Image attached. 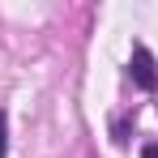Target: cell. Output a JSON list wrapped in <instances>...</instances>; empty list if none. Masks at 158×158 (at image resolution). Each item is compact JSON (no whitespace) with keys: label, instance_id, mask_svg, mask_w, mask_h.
Instances as JSON below:
<instances>
[{"label":"cell","instance_id":"1","mask_svg":"<svg viewBox=\"0 0 158 158\" xmlns=\"http://www.w3.org/2000/svg\"><path fill=\"white\" fill-rule=\"evenodd\" d=\"M128 77L137 90H145V94H154L158 90V69H154V56H150V47H132V60H128Z\"/></svg>","mask_w":158,"mask_h":158},{"label":"cell","instance_id":"2","mask_svg":"<svg viewBox=\"0 0 158 158\" xmlns=\"http://www.w3.org/2000/svg\"><path fill=\"white\" fill-rule=\"evenodd\" d=\"M9 154V115L0 111V158Z\"/></svg>","mask_w":158,"mask_h":158},{"label":"cell","instance_id":"3","mask_svg":"<svg viewBox=\"0 0 158 158\" xmlns=\"http://www.w3.org/2000/svg\"><path fill=\"white\" fill-rule=\"evenodd\" d=\"M141 158H158V141H154V145H145V150H141Z\"/></svg>","mask_w":158,"mask_h":158}]
</instances>
